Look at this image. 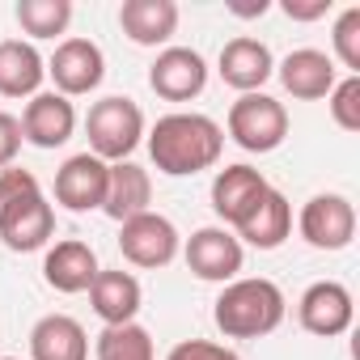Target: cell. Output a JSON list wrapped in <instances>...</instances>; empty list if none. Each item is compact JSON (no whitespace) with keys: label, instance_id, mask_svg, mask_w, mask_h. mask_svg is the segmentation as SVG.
<instances>
[{"label":"cell","instance_id":"cell-16","mask_svg":"<svg viewBox=\"0 0 360 360\" xmlns=\"http://www.w3.org/2000/svg\"><path fill=\"white\" fill-rule=\"evenodd\" d=\"M276 77L284 85V94H292L297 102H318L335 89V60L318 47H297L276 64Z\"/></svg>","mask_w":360,"mask_h":360},{"label":"cell","instance_id":"cell-14","mask_svg":"<svg viewBox=\"0 0 360 360\" xmlns=\"http://www.w3.org/2000/svg\"><path fill=\"white\" fill-rule=\"evenodd\" d=\"M18 123H22V140L26 144H34V148H60L77 131V106L64 94L43 89V94H34L26 102V110H22Z\"/></svg>","mask_w":360,"mask_h":360},{"label":"cell","instance_id":"cell-4","mask_svg":"<svg viewBox=\"0 0 360 360\" xmlns=\"http://www.w3.org/2000/svg\"><path fill=\"white\" fill-rule=\"evenodd\" d=\"M229 140L246 153H276L288 140V110L271 94H242L229 106Z\"/></svg>","mask_w":360,"mask_h":360},{"label":"cell","instance_id":"cell-2","mask_svg":"<svg viewBox=\"0 0 360 360\" xmlns=\"http://www.w3.org/2000/svg\"><path fill=\"white\" fill-rule=\"evenodd\" d=\"M284 292L276 280L263 276H238L221 288L217 305H212V322L225 339H263L284 322Z\"/></svg>","mask_w":360,"mask_h":360},{"label":"cell","instance_id":"cell-29","mask_svg":"<svg viewBox=\"0 0 360 360\" xmlns=\"http://www.w3.org/2000/svg\"><path fill=\"white\" fill-rule=\"evenodd\" d=\"M18 153H22V123L9 110H0V169H9Z\"/></svg>","mask_w":360,"mask_h":360},{"label":"cell","instance_id":"cell-18","mask_svg":"<svg viewBox=\"0 0 360 360\" xmlns=\"http://www.w3.org/2000/svg\"><path fill=\"white\" fill-rule=\"evenodd\" d=\"M140 301H144L140 280H136L131 271H123V267H102V271L94 276V284H89V305H94V314H98L106 326L136 322Z\"/></svg>","mask_w":360,"mask_h":360},{"label":"cell","instance_id":"cell-31","mask_svg":"<svg viewBox=\"0 0 360 360\" xmlns=\"http://www.w3.org/2000/svg\"><path fill=\"white\" fill-rule=\"evenodd\" d=\"M284 18H292V22H318V18H326L330 13V0H284Z\"/></svg>","mask_w":360,"mask_h":360},{"label":"cell","instance_id":"cell-3","mask_svg":"<svg viewBox=\"0 0 360 360\" xmlns=\"http://www.w3.org/2000/svg\"><path fill=\"white\" fill-rule=\"evenodd\" d=\"M85 136H89V153L98 161H106V165L127 161L144 140V110L123 94L98 98L85 115Z\"/></svg>","mask_w":360,"mask_h":360},{"label":"cell","instance_id":"cell-21","mask_svg":"<svg viewBox=\"0 0 360 360\" xmlns=\"http://www.w3.org/2000/svg\"><path fill=\"white\" fill-rule=\"evenodd\" d=\"M47 81V60L39 56L34 43L5 39L0 43V98H34L43 94Z\"/></svg>","mask_w":360,"mask_h":360},{"label":"cell","instance_id":"cell-22","mask_svg":"<svg viewBox=\"0 0 360 360\" xmlns=\"http://www.w3.org/2000/svg\"><path fill=\"white\" fill-rule=\"evenodd\" d=\"M148 204H153V178H148V169L136 165V161H115L110 178H106V204H102V212L123 225V221L148 212Z\"/></svg>","mask_w":360,"mask_h":360},{"label":"cell","instance_id":"cell-11","mask_svg":"<svg viewBox=\"0 0 360 360\" xmlns=\"http://www.w3.org/2000/svg\"><path fill=\"white\" fill-rule=\"evenodd\" d=\"M297 318L309 335L318 339H335L343 330H352V318H356V301L347 292V284L339 280H318L301 292L297 301Z\"/></svg>","mask_w":360,"mask_h":360},{"label":"cell","instance_id":"cell-26","mask_svg":"<svg viewBox=\"0 0 360 360\" xmlns=\"http://www.w3.org/2000/svg\"><path fill=\"white\" fill-rule=\"evenodd\" d=\"M330 47H335V60H339L352 77H360V5H347V9L335 18Z\"/></svg>","mask_w":360,"mask_h":360},{"label":"cell","instance_id":"cell-25","mask_svg":"<svg viewBox=\"0 0 360 360\" xmlns=\"http://www.w3.org/2000/svg\"><path fill=\"white\" fill-rule=\"evenodd\" d=\"M18 26L30 39H56L72 26V0H18Z\"/></svg>","mask_w":360,"mask_h":360},{"label":"cell","instance_id":"cell-9","mask_svg":"<svg viewBox=\"0 0 360 360\" xmlns=\"http://www.w3.org/2000/svg\"><path fill=\"white\" fill-rule=\"evenodd\" d=\"M47 77L56 81V94H64L68 102L72 98H85L102 85L106 77V56L94 39H64L56 47V56L47 60Z\"/></svg>","mask_w":360,"mask_h":360},{"label":"cell","instance_id":"cell-20","mask_svg":"<svg viewBox=\"0 0 360 360\" xmlns=\"http://www.w3.org/2000/svg\"><path fill=\"white\" fill-rule=\"evenodd\" d=\"M30 360H89V335L68 314H43L30 326Z\"/></svg>","mask_w":360,"mask_h":360},{"label":"cell","instance_id":"cell-5","mask_svg":"<svg viewBox=\"0 0 360 360\" xmlns=\"http://www.w3.org/2000/svg\"><path fill=\"white\" fill-rule=\"evenodd\" d=\"M119 250L131 267H144V271H157V267H169L183 250V238H178L174 221L161 217V212H140L131 221L119 225Z\"/></svg>","mask_w":360,"mask_h":360},{"label":"cell","instance_id":"cell-7","mask_svg":"<svg viewBox=\"0 0 360 360\" xmlns=\"http://www.w3.org/2000/svg\"><path fill=\"white\" fill-rule=\"evenodd\" d=\"M297 229H301L305 246H314V250H347L352 238H356V208H352L347 195L322 191V195L305 200V208L297 217Z\"/></svg>","mask_w":360,"mask_h":360},{"label":"cell","instance_id":"cell-6","mask_svg":"<svg viewBox=\"0 0 360 360\" xmlns=\"http://www.w3.org/2000/svg\"><path fill=\"white\" fill-rule=\"evenodd\" d=\"M56 233V208L47 204L43 187L22 191L18 200H9L0 208V242H5L13 255H30L43 250Z\"/></svg>","mask_w":360,"mask_h":360},{"label":"cell","instance_id":"cell-8","mask_svg":"<svg viewBox=\"0 0 360 360\" xmlns=\"http://www.w3.org/2000/svg\"><path fill=\"white\" fill-rule=\"evenodd\" d=\"M183 259H187L191 276H200L208 284H229V280H238V271L246 263V250L225 225H204L187 238Z\"/></svg>","mask_w":360,"mask_h":360},{"label":"cell","instance_id":"cell-19","mask_svg":"<svg viewBox=\"0 0 360 360\" xmlns=\"http://www.w3.org/2000/svg\"><path fill=\"white\" fill-rule=\"evenodd\" d=\"M119 30L136 47H161L178 34V5L174 0H123Z\"/></svg>","mask_w":360,"mask_h":360},{"label":"cell","instance_id":"cell-28","mask_svg":"<svg viewBox=\"0 0 360 360\" xmlns=\"http://www.w3.org/2000/svg\"><path fill=\"white\" fill-rule=\"evenodd\" d=\"M165 360H242V356L225 343H212V339H183L169 347Z\"/></svg>","mask_w":360,"mask_h":360},{"label":"cell","instance_id":"cell-12","mask_svg":"<svg viewBox=\"0 0 360 360\" xmlns=\"http://www.w3.org/2000/svg\"><path fill=\"white\" fill-rule=\"evenodd\" d=\"M106 178L110 165L94 153H77L56 169V204L68 212H94L106 204Z\"/></svg>","mask_w":360,"mask_h":360},{"label":"cell","instance_id":"cell-23","mask_svg":"<svg viewBox=\"0 0 360 360\" xmlns=\"http://www.w3.org/2000/svg\"><path fill=\"white\" fill-rule=\"evenodd\" d=\"M288 233H292V204H288V195L284 191H267L263 200H259V208L238 225V242H246V246H255V250H280L284 242H288Z\"/></svg>","mask_w":360,"mask_h":360},{"label":"cell","instance_id":"cell-1","mask_svg":"<svg viewBox=\"0 0 360 360\" xmlns=\"http://www.w3.org/2000/svg\"><path fill=\"white\" fill-rule=\"evenodd\" d=\"M225 153V127L195 110L161 115L148 131V157L165 178H191L221 161Z\"/></svg>","mask_w":360,"mask_h":360},{"label":"cell","instance_id":"cell-32","mask_svg":"<svg viewBox=\"0 0 360 360\" xmlns=\"http://www.w3.org/2000/svg\"><path fill=\"white\" fill-rule=\"evenodd\" d=\"M271 5L267 0H259V5H229V13H238V18H263Z\"/></svg>","mask_w":360,"mask_h":360},{"label":"cell","instance_id":"cell-24","mask_svg":"<svg viewBox=\"0 0 360 360\" xmlns=\"http://www.w3.org/2000/svg\"><path fill=\"white\" fill-rule=\"evenodd\" d=\"M94 360H157L153 335L140 322L102 326V335L94 339Z\"/></svg>","mask_w":360,"mask_h":360},{"label":"cell","instance_id":"cell-33","mask_svg":"<svg viewBox=\"0 0 360 360\" xmlns=\"http://www.w3.org/2000/svg\"><path fill=\"white\" fill-rule=\"evenodd\" d=\"M0 360H18V356H0Z\"/></svg>","mask_w":360,"mask_h":360},{"label":"cell","instance_id":"cell-17","mask_svg":"<svg viewBox=\"0 0 360 360\" xmlns=\"http://www.w3.org/2000/svg\"><path fill=\"white\" fill-rule=\"evenodd\" d=\"M98 271H102V263H98L94 246H89V242H77V238L56 242V246L47 250V259H43V280H47L56 292H64V297L89 292V284H94Z\"/></svg>","mask_w":360,"mask_h":360},{"label":"cell","instance_id":"cell-15","mask_svg":"<svg viewBox=\"0 0 360 360\" xmlns=\"http://www.w3.org/2000/svg\"><path fill=\"white\" fill-rule=\"evenodd\" d=\"M221 81L238 94H263V85L276 77V56L267 43L250 39V34H238L221 47Z\"/></svg>","mask_w":360,"mask_h":360},{"label":"cell","instance_id":"cell-27","mask_svg":"<svg viewBox=\"0 0 360 360\" xmlns=\"http://www.w3.org/2000/svg\"><path fill=\"white\" fill-rule=\"evenodd\" d=\"M326 106H330V119L343 131H360V77L335 81V89L326 94Z\"/></svg>","mask_w":360,"mask_h":360},{"label":"cell","instance_id":"cell-30","mask_svg":"<svg viewBox=\"0 0 360 360\" xmlns=\"http://www.w3.org/2000/svg\"><path fill=\"white\" fill-rule=\"evenodd\" d=\"M30 187H39V178L30 169H18V165L0 169V208H5L9 200H18L22 191H30Z\"/></svg>","mask_w":360,"mask_h":360},{"label":"cell","instance_id":"cell-13","mask_svg":"<svg viewBox=\"0 0 360 360\" xmlns=\"http://www.w3.org/2000/svg\"><path fill=\"white\" fill-rule=\"evenodd\" d=\"M271 191V183L263 178V169H255V165H225V169H217V178H212V212L225 221V225H242L255 208H259V200Z\"/></svg>","mask_w":360,"mask_h":360},{"label":"cell","instance_id":"cell-10","mask_svg":"<svg viewBox=\"0 0 360 360\" xmlns=\"http://www.w3.org/2000/svg\"><path fill=\"white\" fill-rule=\"evenodd\" d=\"M148 85L165 102H191L208 89V64L195 47H165L148 64Z\"/></svg>","mask_w":360,"mask_h":360}]
</instances>
